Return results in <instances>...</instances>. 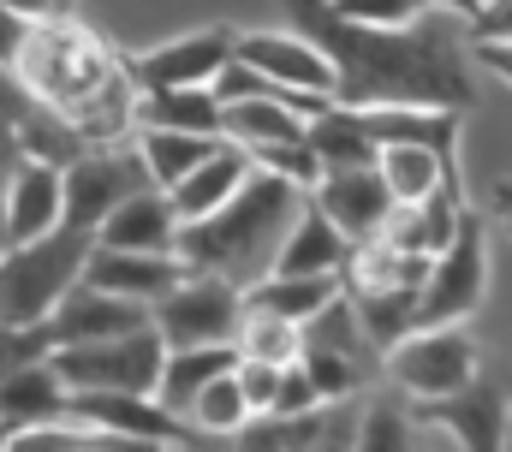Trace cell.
<instances>
[{
  "label": "cell",
  "instance_id": "cell-1",
  "mask_svg": "<svg viewBox=\"0 0 512 452\" xmlns=\"http://www.w3.org/2000/svg\"><path fill=\"white\" fill-rule=\"evenodd\" d=\"M286 12L334 60V102H346V108H370V102H441V108H465L471 102L465 54L447 36V24L423 18V24L376 30V24L340 18L328 0H286Z\"/></svg>",
  "mask_w": 512,
  "mask_h": 452
},
{
  "label": "cell",
  "instance_id": "cell-2",
  "mask_svg": "<svg viewBox=\"0 0 512 452\" xmlns=\"http://www.w3.org/2000/svg\"><path fill=\"white\" fill-rule=\"evenodd\" d=\"M6 72L24 84V96L78 125L84 143H120L126 131H137V84L126 78V60L78 12L30 24Z\"/></svg>",
  "mask_w": 512,
  "mask_h": 452
},
{
  "label": "cell",
  "instance_id": "cell-3",
  "mask_svg": "<svg viewBox=\"0 0 512 452\" xmlns=\"http://www.w3.org/2000/svg\"><path fill=\"white\" fill-rule=\"evenodd\" d=\"M304 197H310L304 185H292V179H280V173H268V167H251V179L233 191V203H221V209L203 215V221L179 226V256H185V268L221 274V280H233V286H256V280L274 268V256H280L286 232L298 221Z\"/></svg>",
  "mask_w": 512,
  "mask_h": 452
},
{
  "label": "cell",
  "instance_id": "cell-4",
  "mask_svg": "<svg viewBox=\"0 0 512 452\" xmlns=\"http://www.w3.org/2000/svg\"><path fill=\"white\" fill-rule=\"evenodd\" d=\"M90 250H96V232L72 221H60L30 244H6L0 250V322H48L54 304L84 280Z\"/></svg>",
  "mask_w": 512,
  "mask_h": 452
},
{
  "label": "cell",
  "instance_id": "cell-5",
  "mask_svg": "<svg viewBox=\"0 0 512 452\" xmlns=\"http://www.w3.org/2000/svg\"><path fill=\"white\" fill-rule=\"evenodd\" d=\"M382 357H387L393 387H399V393H411L417 405L447 399V393H459V387H471V381H477V339H471L465 322L411 328V334L393 339Z\"/></svg>",
  "mask_w": 512,
  "mask_h": 452
},
{
  "label": "cell",
  "instance_id": "cell-6",
  "mask_svg": "<svg viewBox=\"0 0 512 452\" xmlns=\"http://www.w3.org/2000/svg\"><path fill=\"white\" fill-rule=\"evenodd\" d=\"M483 298H489V238H483V221L465 209L447 250H435V262H429V280H423V298H417V328L471 322L483 310Z\"/></svg>",
  "mask_w": 512,
  "mask_h": 452
},
{
  "label": "cell",
  "instance_id": "cell-7",
  "mask_svg": "<svg viewBox=\"0 0 512 452\" xmlns=\"http://www.w3.org/2000/svg\"><path fill=\"white\" fill-rule=\"evenodd\" d=\"M167 363V339L149 328H131L114 339H84V345H54V369L66 375V387H126V393H155Z\"/></svg>",
  "mask_w": 512,
  "mask_h": 452
},
{
  "label": "cell",
  "instance_id": "cell-8",
  "mask_svg": "<svg viewBox=\"0 0 512 452\" xmlns=\"http://www.w3.org/2000/svg\"><path fill=\"white\" fill-rule=\"evenodd\" d=\"M239 316H245V286H233L221 274H203V268H185V280L149 310L167 351L173 345H221V339L239 334Z\"/></svg>",
  "mask_w": 512,
  "mask_h": 452
},
{
  "label": "cell",
  "instance_id": "cell-9",
  "mask_svg": "<svg viewBox=\"0 0 512 452\" xmlns=\"http://www.w3.org/2000/svg\"><path fill=\"white\" fill-rule=\"evenodd\" d=\"M72 417H84L90 429L114 435L120 447H185L191 441V417L167 411L155 393H126V387H78L66 399Z\"/></svg>",
  "mask_w": 512,
  "mask_h": 452
},
{
  "label": "cell",
  "instance_id": "cell-10",
  "mask_svg": "<svg viewBox=\"0 0 512 452\" xmlns=\"http://www.w3.org/2000/svg\"><path fill=\"white\" fill-rule=\"evenodd\" d=\"M143 185H149V167H143L137 143L131 149H120V143H90L78 161H66V221L96 232Z\"/></svg>",
  "mask_w": 512,
  "mask_h": 452
},
{
  "label": "cell",
  "instance_id": "cell-11",
  "mask_svg": "<svg viewBox=\"0 0 512 452\" xmlns=\"http://www.w3.org/2000/svg\"><path fill=\"white\" fill-rule=\"evenodd\" d=\"M233 42L239 30L227 24H203V30H185L173 42H155L143 54L126 60V78L137 90H167V84H215L233 60Z\"/></svg>",
  "mask_w": 512,
  "mask_h": 452
},
{
  "label": "cell",
  "instance_id": "cell-12",
  "mask_svg": "<svg viewBox=\"0 0 512 452\" xmlns=\"http://www.w3.org/2000/svg\"><path fill=\"white\" fill-rule=\"evenodd\" d=\"M417 417H423L417 441H447V447H471V452H489L507 441V399L489 381H471L447 399H429Z\"/></svg>",
  "mask_w": 512,
  "mask_h": 452
},
{
  "label": "cell",
  "instance_id": "cell-13",
  "mask_svg": "<svg viewBox=\"0 0 512 452\" xmlns=\"http://www.w3.org/2000/svg\"><path fill=\"white\" fill-rule=\"evenodd\" d=\"M233 60L251 66V72H262V78H274V84H298V90L334 96V60H328L322 42L304 36L298 24H292V30H239Z\"/></svg>",
  "mask_w": 512,
  "mask_h": 452
},
{
  "label": "cell",
  "instance_id": "cell-14",
  "mask_svg": "<svg viewBox=\"0 0 512 452\" xmlns=\"http://www.w3.org/2000/svg\"><path fill=\"white\" fill-rule=\"evenodd\" d=\"M310 197L322 203V215L340 226L352 244L358 238H376L387 226V215H393V197H387V179H382L376 161L370 167H328Z\"/></svg>",
  "mask_w": 512,
  "mask_h": 452
},
{
  "label": "cell",
  "instance_id": "cell-15",
  "mask_svg": "<svg viewBox=\"0 0 512 452\" xmlns=\"http://www.w3.org/2000/svg\"><path fill=\"white\" fill-rule=\"evenodd\" d=\"M131 328H149V304L120 298V292H108V286H90V280H78V286L54 304V316H48L54 345L114 339V334H131Z\"/></svg>",
  "mask_w": 512,
  "mask_h": 452
},
{
  "label": "cell",
  "instance_id": "cell-16",
  "mask_svg": "<svg viewBox=\"0 0 512 452\" xmlns=\"http://www.w3.org/2000/svg\"><path fill=\"white\" fill-rule=\"evenodd\" d=\"M84 280L155 310V304L185 280V256H179V250H114V244H96Z\"/></svg>",
  "mask_w": 512,
  "mask_h": 452
},
{
  "label": "cell",
  "instance_id": "cell-17",
  "mask_svg": "<svg viewBox=\"0 0 512 452\" xmlns=\"http://www.w3.org/2000/svg\"><path fill=\"white\" fill-rule=\"evenodd\" d=\"M66 221V167L24 155L6 185V244H30Z\"/></svg>",
  "mask_w": 512,
  "mask_h": 452
},
{
  "label": "cell",
  "instance_id": "cell-18",
  "mask_svg": "<svg viewBox=\"0 0 512 452\" xmlns=\"http://www.w3.org/2000/svg\"><path fill=\"white\" fill-rule=\"evenodd\" d=\"M179 209L161 185H143L131 191L126 203L96 226V244H114V250H179Z\"/></svg>",
  "mask_w": 512,
  "mask_h": 452
},
{
  "label": "cell",
  "instance_id": "cell-19",
  "mask_svg": "<svg viewBox=\"0 0 512 452\" xmlns=\"http://www.w3.org/2000/svg\"><path fill=\"white\" fill-rule=\"evenodd\" d=\"M251 149L245 143H233V137H221V149L209 155V161H197L167 197H173V209H179V221H203V215H215L221 203H233V191L251 179Z\"/></svg>",
  "mask_w": 512,
  "mask_h": 452
},
{
  "label": "cell",
  "instance_id": "cell-20",
  "mask_svg": "<svg viewBox=\"0 0 512 452\" xmlns=\"http://www.w3.org/2000/svg\"><path fill=\"white\" fill-rule=\"evenodd\" d=\"M346 256H352V238L322 215L316 197H304V209H298V221H292V232H286V244H280L268 274H340Z\"/></svg>",
  "mask_w": 512,
  "mask_h": 452
},
{
  "label": "cell",
  "instance_id": "cell-21",
  "mask_svg": "<svg viewBox=\"0 0 512 452\" xmlns=\"http://www.w3.org/2000/svg\"><path fill=\"white\" fill-rule=\"evenodd\" d=\"M376 167H382L393 203H423L435 191H459V161L429 149V143H382Z\"/></svg>",
  "mask_w": 512,
  "mask_h": 452
},
{
  "label": "cell",
  "instance_id": "cell-22",
  "mask_svg": "<svg viewBox=\"0 0 512 452\" xmlns=\"http://www.w3.org/2000/svg\"><path fill=\"white\" fill-rule=\"evenodd\" d=\"M227 369H239V345H233V339H221V345H173V351H167V363H161L155 399H161L167 411L191 417L197 393H203L215 375H227Z\"/></svg>",
  "mask_w": 512,
  "mask_h": 452
},
{
  "label": "cell",
  "instance_id": "cell-23",
  "mask_svg": "<svg viewBox=\"0 0 512 452\" xmlns=\"http://www.w3.org/2000/svg\"><path fill=\"white\" fill-rule=\"evenodd\" d=\"M66 399H72V387H66V375L54 369V351H48V357L12 369V375L0 381V423H6V435H12V429H30V423H42V417H60Z\"/></svg>",
  "mask_w": 512,
  "mask_h": 452
},
{
  "label": "cell",
  "instance_id": "cell-24",
  "mask_svg": "<svg viewBox=\"0 0 512 452\" xmlns=\"http://www.w3.org/2000/svg\"><path fill=\"white\" fill-rule=\"evenodd\" d=\"M227 102L215 96V84H167V90H137V125H173V131H221Z\"/></svg>",
  "mask_w": 512,
  "mask_h": 452
},
{
  "label": "cell",
  "instance_id": "cell-25",
  "mask_svg": "<svg viewBox=\"0 0 512 452\" xmlns=\"http://www.w3.org/2000/svg\"><path fill=\"white\" fill-rule=\"evenodd\" d=\"M221 149L215 131H173V125H137V155L149 167V185L173 191L197 161H209Z\"/></svg>",
  "mask_w": 512,
  "mask_h": 452
},
{
  "label": "cell",
  "instance_id": "cell-26",
  "mask_svg": "<svg viewBox=\"0 0 512 452\" xmlns=\"http://www.w3.org/2000/svg\"><path fill=\"white\" fill-rule=\"evenodd\" d=\"M334 298H340V274H262L256 286H245L251 310H274V316H292V322H310Z\"/></svg>",
  "mask_w": 512,
  "mask_h": 452
},
{
  "label": "cell",
  "instance_id": "cell-27",
  "mask_svg": "<svg viewBox=\"0 0 512 452\" xmlns=\"http://www.w3.org/2000/svg\"><path fill=\"white\" fill-rule=\"evenodd\" d=\"M221 131L233 137V143H292V137H310V119L298 108H286V102H274V96H239V102H227V119H221Z\"/></svg>",
  "mask_w": 512,
  "mask_h": 452
},
{
  "label": "cell",
  "instance_id": "cell-28",
  "mask_svg": "<svg viewBox=\"0 0 512 452\" xmlns=\"http://www.w3.org/2000/svg\"><path fill=\"white\" fill-rule=\"evenodd\" d=\"M310 149L322 155V173L328 167H370L376 161V137L358 125V113L346 102H334L328 113L310 119Z\"/></svg>",
  "mask_w": 512,
  "mask_h": 452
},
{
  "label": "cell",
  "instance_id": "cell-29",
  "mask_svg": "<svg viewBox=\"0 0 512 452\" xmlns=\"http://www.w3.org/2000/svg\"><path fill=\"white\" fill-rule=\"evenodd\" d=\"M233 345H239V357H256V363H298V357H304V322L245 304Z\"/></svg>",
  "mask_w": 512,
  "mask_h": 452
},
{
  "label": "cell",
  "instance_id": "cell-30",
  "mask_svg": "<svg viewBox=\"0 0 512 452\" xmlns=\"http://www.w3.org/2000/svg\"><path fill=\"white\" fill-rule=\"evenodd\" d=\"M251 417L256 411H251V399H245V387H239L233 369L215 375V381L197 393V405H191V429H203V435H239Z\"/></svg>",
  "mask_w": 512,
  "mask_h": 452
},
{
  "label": "cell",
  "instance_id": "cell-31",
  "mask_svg": "<svg viewBox=\"0 0 512 452\" xmlns=\"http://www.w3.org/2000/svg\"><path fill=\"white\" fill-rule=\"evenodd\" d=\"M298 363L310 369V381H316L322 405H346V399L364 387V363H358V357H346V351H334V345H304V357H298Z\"/></svg>",
  "mask_w": 512,
  "mask_h": 452
},
{
  "label": "cell",
  "instance_id": "cell-32",
  "mask_svg": "<svg viewBox=\"0 0 512 452\" xmlns=\"http://www.w3.org/2000/svg\"><path fill=\"white\" fill-rule=\"evenodd\" d=\"M251 161L256 167H268V173H280V179H292V185H304V191H316V179H322V155L310 149V137H292V143H256Z\"/></svg>",
  "mask_w": 512,
  "mask_h": 452
},
{
  "label": "cell",
  "instance_id": "cell-33",
  "mask_svg": "<svg viewBox=\"0 0 512 452\" xmlns=\"http://www.w3.org/2000/svg\"><path fill=\"white\" fill-rule=\"evenodd\" d=\"M48 351H54L48 322H0V381H6L12 369L36 363V357H48Z\"/></svg>",
  "mask_w": 512,
  "mask_h": 452
},
{
  "label": "cell",
  "instance_id": "cell-34",
  "mask_svg": "<svg viewBox=\"0 0 512 452\" xmlns=\"http://www.w3.org/2000/svg\"><path fill=\"white\" fill-rule=\"evenodd\" d=\"M358 447H417V429L405 423V411H393V405H364V423H358Z\"/></svg>",
  "mask_w": 512,
  "mask_h": 452
},
{
  "label": "cell",
  "instance_id": "cell-35",
  "mask_svg": "<svg viewBox=\"0 0 512 452\" xmlns=\"http://www.w3.org/2000/svg\"><path fill=\"white\" fill-rule=\"evenodd\" d=\"M340 18L352 24H376V30H399V24H417L423 0H328Z\"/></svg>",
  "mask_w": 512,
  "mask_h": 452
},
{
  "label": "cell",
  "instance_id": "cell-36",
  "mask_svg": "<svg viewBox=\"0 0 512 452\" xmlns=\"http://www.w3.org/2000/svg\"><path fill=\"white\" fill-rule=\"evenodd\" d=\"M280 369L286 363H256V357H239V387H245V399H251V411L262 417V411H274V393H280Z\"/></svg>",
  "mask_w": 512,
  "mask_h": 452
},
{
  "label": "cell",
  "instance_id": "cell-37",
  "mask_svg": "<svg viewBox=\"0 0 512 452\" xmlns=\"http://www.w3.org/2000/svg\"><path fill=\"white\" fill-rule=\"evenodd\" d=\"M316 405H322V393H316L310 369H304V363H286V369H280V393H274V411H280V417H298V411H316Z\"/></svg>",
  "mask_w": 512,
  "mask_h": 452
},
{
  "label": "cell",
  "instance_id": "cell-38",
  "mask_svg": "<svg viewBox=\"0 0 512 452\" xmlns=\"http://www.w3.org/2000/svg\"><path fill=\"white\" fill-rule=\"evenodd\" d=\"M465 24H471V42H512V0H483Z\"/></svg>",
  "mask_w": 512,
  "mask_h": 452
},
{
  "label": "cell",
  "instance_id": "cell-39",
  "mask_svg": "<svg viewBox=\"0 0 512 452\" xmlns=\"http://www.w3.org/2000/svg\"><path fill=\"white\" fill-rule=\"evenodd\" d=\"M24 30H30V18H18L12 6H0V66H12V60H18V48H24Z\"/></svg>",
  "mask_w": 512,
  "mask_h": 452
},
{
  "label": "cell",
  "instance_id": "cell-40",
  "mask_svg": "<svg viewBox=\"0 0 512 452\" xmlns=\"http://www.w3.org/2000/svg\"><path fill=\"white\" fill-rule=\"evenodd\" d=\"M0 6H12V12L30 18V24H42V18H72V12H78V0H0Z\"/></svg>",
  "mask_w": 512,
  "mask_h": 452
},
{
  "label": "cell",
  "instance_id": "cell-41",
  "mask_svg": "<svg viewBox=\"0 0 512 452\" xmlns=\"http://www.w3.org/2000/svg\"><path fill=\"white\" fill-rule=\"evenodd\" d=\"M471 54H477V66H489L495 78L512 84V42H471Z\"/></svg>",
  "mask_w": 512,
  "mask_h": 452
},
{
  "label": "cell",
  "instance_id": "cell-42",
  "mask_svg": "<svg viewBox=\"0 0 512 452\" xmlns=\"http://www.w3.org/2000/svg\"><path fill=\"white\" fill-rule=\"evenodd\" d=\"M483 0H423V12H453V18H471Z\"/></svg>",
  "mask_w": 512,
  "mask_h": 452
},
{
  "label": "cell",
  "instance_id": "cell-43",
  "mask_svg": "<svg viewBox=\"0 0 512 452\" xmlns=\"http://www.w3.org/2000/svg\"><path fill=\"white\" fill-rule=\"evenodd\" d=\"M495 215L512 226V179H501V185H495Z\"/></svg>",
  "mask_w": 512,
  "mask_h": 452
},
{
  "label": "cell",
  "instance_id": "cell-44",
  "mask_svg": "<svg viewBox=\"0 0 512 452\" xmlns=\"http://www.w3.org/2000/svg\"><path fill=\"white\" fill-rule=\"evenodd\" d=\"M0 447H6V423H0Z\"/></svg>",
  "mask_w": 512,
  "mask_h": 452
}]
</instances>
